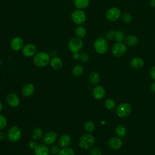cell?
<instances>
[{"mask_svg": "<svg viewBox=\"0 0 155 155\" xmlns=\"http://www.w3.org/2000/svg\"><path fill=\"white\" fill-rule=\"evenodd\" d=\"M50 56L44 51L36 53L33 58V62L35 65L43 67L47 65L50 62Z\"/></svg>", "mask_w": 155, "mask_h": 155, "instance_id": "obj_1", "label": "cell"}, {"mask_svg": "<svg viewBox=\"0 0 155 155\" xmlns=\"http://www.w3.org/2000/svg\"><path fill=\"white\" fill-rule=\"evenodd\" d=\"M94 138L91 134L87 133L83 134L79 139V145L81 148L84 150H87L93 147L94 143Z\"/></svg>", "mask_w": 155, "mask_h": 155, "instance_id": "obj_2", "label": "cell"}, {"mask_svg": "<svg viewBox=\"0 0 155 155\" xmlns=\"http://www.w3.org/2000/svg\"><path fill=\"white\" fill-rule=\"evenodd\" d=\"M82 47L83 42L81 38L78 37L72 38L68 43V48L73 53L79 52L81 50Z\"/></svg>", "mask_w": 155, "mask_h": 155, "instance_id": "obj_3", "label": "cell"}, {"mask_svg": "<svg viewBox=\"0 0 155 155\" xmlns=\"http://www.w3.org/2000/svg\"><path fill=\"white\" fill-rule=\"evenodd\" d=\"M108 43L103 38L97 39L94 43V48L99 54H104L108 50Z\"/></svg>", "mask_w": 155, "mask_h": 155, "instance_id": "obj_4", "label": "cell"}, {"mask_svg": "<svg viewBox=\"0 0 155 155\" xmlns=\"http://www.w3.org/2000/svg\"><path fill=\"white\" fill-rule=\"evenodd\" d=\"M71 18L75 24L80 25L85 22L86 20V15L83 10L78 9L72 12Z\"/></svg>", "mask_w": 155, "mask_h": 155, "instance_id": "obj_5", "label": "cell"}, {"mask_svg": "<svg viewBox=\"0 0 155 155\" xmlns=\"http://www.w3.org/2000/svg\"><path fill=\"white\" fill-rule=\"evenodd\" d=\"M21 137V131L20 128L16 126L10 127L7 133V138L12 142H17Z\"/></svg>", "mask_w": 155, "mask_h": 155, "instance_id": "obj_6", "label": "cell"}, {"mask_svg": "<svg viewBox=\"0 0 155 155\" xmlns=\"http://www.w3.org/2000/svg\"><path fill=\"white\" fill-rule=\"evenodd\" d=\"M116 112L119 117H126L131 112V105L128 103H122L117 107Z\"/></svg>", "mask_w": 155, "mask_h": 155, "instance_id": "obj_7", "label": "cell"}, {"mask_svg": "<svg viewBox=\"0 0 155 155\" xmlns=\"http://www.w3.org/2000/svg\"><path fill=\"white\" fill-rule=\"evenodd\" d=\"M127 51V47L125 44L122 42L116 43L112 48V54L116 57H121L124 56Z\"/></svg>", "mask_w": 155, "mask_h": 155, "instance_id": "obj_8", "label": "cell"}, {"mask_svg": "<svg viewBox=\"0 0 155 155\" xmlns=\"http://www.w3.org/2000/svg\"><path fill=\"white\" fill-rule=\"evenodd\" d=\"M106 18L110 21H117L121 15L120 10L117 7H112L109 8L106 12Z\"/></svg>", "mask_w": 155, "mask_h": 155, "instance_id": "obj_9", "label": "cell"}, {"mask_svg": "<svg viewBox=\"0 0 155 155\" xmlns=\"http://www.w3.org/2000/svg\"><path fill=\"white\" fill-rule=\"evenodd\" d=\"M36 47L33 44L28 43L25 45L22 50V52L24 56L30 58L35 56L36 53Z\"/></svg>", "mask_w": 155, "mask_h": 155, "instance_id": "obj_10", "label": "cell"}, {"mask_svg": "<svg viewBox=\"0 0 155 155\" xmlns=\"http://www.w3.org/2000/svg\"><path fill=\"white\" fill-rule=\"evenodd\" d=\"M24 41L23 39L19 36H16L12 39L10 42V47L14 51H18L23 48Z\"/></svg>", "mask_w": 155, "mask_h": 155, "instance_id": "obj_11", "label": "cell"}, {"mask_svg": "<svg viewBox=\"0 0 155 155\" xmlns=\"http://www.w3.org/2000/svg\"><path fill=\"white\" fill-rule=\"evenodd\" d=\"M6 100H7V104L12 107H16L18 106L20 102L19 97L16 94L13 93H9L7 96Z\"/></svg>", "mask_w": 155, "mask_h": 155, "instance_id": "obj_12", "label": "cell"}, {"mask_svg": "<svg viewBox=\"0 0 155 155\" xmlns=\"http://www.w3.org/2000/svg\"><path fill=\"white\" fill-rule=\"evenodd\" d=\"M56 139L57 134L54 131H48L45 134L44 137V142L46 145H51L56 142Z\"/></svg>", "mask_w": 155, "mask_h": 155, "instance_id": "obj_13", "label": "cell"}, {"mask_svg": "<svg viewBox=\"0 0 155 155\" xmlns=\"http://www.w3.org/2000/svg\"><path fill=\"white\" fill-rule=\"evenodd\" d=\"M122 145V142L120 139L114 137L110 138L108 141V145L110 148L113 150H118L119 149Z\"/></svg>", "mask_w": 155, "mask_h": 155, "instance_id": "obj_14", "label": "cell"}, {"mask_svg": "<svg viewBox=\"0 0 155 155\" xmlns=\"http://www.w3.org/2000/svg\"><path fill=\"white\" fill-rule=\"evenodd\" d=\"M105 91L103 87L97 85L95 87L93 90V96L97 100L102 99L105 96Z\"/></svg>", "mask_w": 155, "mask_h": 155, "instance_id": "obj_15", "label": "cell"}, {"mask_svg": "<svg viewBox=\"0 0 155 155\" xmlns=\"http://www.w3.org/2000/svg\"><path fill=\"white\" fill-rule=\"evenodd\" d=\"M35 155H49L50 150L46 144H39L35 149Z\"/></svg>", "mask_w": 155, "mask_h": 155, "instance_id": "obj_16", "label": "cell"}, {"mask_svg": "<svg viewBox=\"0 0 155 155\" xmlns=\"http://www.w3.org/2000/svg\"><path fill=\"white\" fill-rule=\"evenodd\" d=\"M35 87L32 84H26L22 88V94L25 97H29L31 96L34 92Z\"/></svg>", "mask_w": 155, "mask_h": 155, "instance_id": "obj_17", "label": "cell"}, {"mask_svg": "<svg viewBox=\"0 0 155 155\" xmlns=\"http://www.w3.org/2000/svg\"><path fill=\"white\" fill-rule=\"evenodd\" d=\"M50 63L51 67L55 70H59L62 67V61L59 57H53Z\"/></svg>", "mask_w": 155, "mask_h": 155, "instance_id": "obj_18", "label": "cell"}, {"mask_svg": "<svg viewBox=\"0 0 155 155\" xmlns=\"http://www.w3.org/2000/svg\"><path fill=\"white\" fill-rule=\"evenodd\" d=\"M71 140V137L68 134H63L59 139V144L62 148L67 147L70 145Z\"/></svg>", "mask_w": 155, "mask_h": 155, "instance_id": "obj_19", "label": "cell"}, {"mask_svg": "<svg viewBox=\"0 0 155 155\" xmlns=\"http://www.w3.org/2000/svg\"><path fill=\"white\" fill-rule=\"evenodd\" d=\"M144 64L143 61L139 57H135L131 59L130 61L131 66L135 69H139L143 67Z\"/></svg>", "mask_w": 155, "mask_h": 155, "instance_id": "obj_20", "label": "cell"}, {"mask_svg": "<svg viewBox=\"0 0 155 155\" xmlns=\"http://www.w3.org/2000/svg\"><path fill=\"white\" fill-rule=\"evenodd\" d=\"M125 43L129 46H135L139 42V39L137 36L134 35H128L124 38Z\"/></svg>", "mask_w": 155, "mask_h": 155, "instance_id": "obj_21", "label": "cell"}, {"mask_svg": "<svg viewBox=\"0 0 155 155\" xmlns=\"http://www.w3.org/2000/svg\"><path fill=\"white\" fill-rule=\"evenodd\" d=\"M90 4L89 0H74V6L78 9H85Z\"/></svg>", "mask_w": 155, "mask_h": 155, "instance_id": "obj_22", "label": "cell"}, {"mask_svg": "<svg viewBox=\"0 0 155 155\" xmlns=\"http://www.w3.org/2000/svg\"><path fill=\"white\" fill-rule=\"evenodd\" d=\"M84 72V67L81 64H77L74 65L72 70L73 74L76 77L81 76Z\"/></svg>", "mask_w": 155, "mask_h": 155, "instance_id": "obj_23", "label": "cell"}, {"mask_svg": "<svg viewBox=\"0 0 155 155\" xmlns=\"http://www.w3.org/2000/svg\"><path fill=\"white\" fill-rule=\"evenodd\" d=\"M75 34L78 38H84L87 34L86 29L82 26H79L75 30Z\"/></svg>", "mask_w": 155, "mask_h": 155, "instance_id": "obj_24", "label": "cell"}, {"mask_svg": "<svg viewBox=\"0 0 155 155\" xmlns=\"http://www.w3.org/2000/svg\"><path fill=\"white\" fill-rule=\"evenodd\" d=\"M90 81L93 84H97L99 83L100 81V76L99 74L96 71L92 72L89 76Z\"/></svg>", "mask_w": 155, "mask_h": 155, "instance_id": "obj_25", "label": "cell"}, {"mask_svg": "<svg viewBox=\"0 0 155 155\" xmlns=\"http://www.w3.org/2000/svg\"><path fill=\"white\" fill-rule=\"evenodd\" d=\"M43 134L42 130L40 128H35L31 133V136L34 140H39Z\"/></svg>", "mask_w": 155, "mask_h": 155, "instance_id": "obj_26", "label": "cell"}, {"mask_svg": "<svg viewBox=\"0 0 155 155\" xmlns=\"http://www.w3.org/2000/svg\"><path fill=\"white\" fill-rule=\"evenodd\" d=\"M116 133L120 137H124L127 134V129L122 125H119L116 128Z\"/></svg>", "mask_w": 155, "mask_h": 155, "instance_id": "obj_27", "label": "cell"}, {"mask_svg": "<svg viewBox=\"0 0 155 155\" xmlns=\"http://www.w3.org/2000/svg\"><path fill=\"white\" fill-rule=\"evenodd\" d=\"M84 128L86 131L88 133H91L95 128V125L94 122L92 121H87L85 123Z\"/></svg>", "mask_w": 155, "mask_h": 155, "instance_id": "obj_28", "label": "cell"}, {"mask_svg": "<svg viewBox=\"0 0 155 155\" xmlns=\"http://www.w3.org/2000/svg\"><path fill=\"white\" fill-rule=\"evenodd\" d=\"M58 155H75V154L71 148L65 147L61 150Z\"/></svg>", "mask_w": 155, "mask_h": 155, "instance_id": "obj_29", "label": "cell"}, {"mask_svg": "<svg viewBox=\"0 0 155 155\" xmlns=\"http://www.w3.org/2000/svg\"><path fill=\"white\" fill-rule=\"evenodd\" d=\"M105 105L107 109L112 110L116 107V103L112 99H108L105 102Z\"/></svg>", "mask_w": 155, "mask_h": 155, "instance_id": "obj_30", "label": "cell"}, {"mask_svg": "<svg viewBox=\"0 0 155 155\" xmlns=\"http://www.w3.org/2000/svg\"><path fill=\"white\" fill-rule=\"evenodd\" d=\"M114 39L117 42H121L124 39V33L120 30H117L115 32Z\"/></svg>", "mask_w": 155, "mask_h": 155, "instance_id": "obj_31", "label": "cell"}, {"mask_svg": "<svg viewBox=\"0 0 155 155\" xmlns=\"http://www.w3.org/2000/svg\"><path fill=\"white\" fill-rule=\"evenodd\" d=\"M122 19L125 23L128 24L131 22L132 21V16L131 15L127 12H124L122 15Z\"/></svg>", "mask_w": 155, "mask_h": 155, "instance_id": "obj_32", "label": "cell"}, {"mask_svg": "<svg viewBox=\"0 0 155 155\" xmlns=\"http://www.w3.org/2000/svg\"><path fill=\"white\" fill-rule=\"evenodd\" d=\"M7 124V120L6 118L4 116L0 114V130H4L6 127Z\"/></svg>", "mask_w": 155, "mask_h": 155, "instance_id": "obj_33", "label": "cell"}, {"mask_svg": "<svg viewBox=\"0 0 155 155\" xmlns=\"http://www.w3.org/2000/svg\"><path fill=\"white\" fill-rule=\"evenodd\" d=\"M89 155H102V153L99 148L97 147H94L90 149Z\"/></svg>", "mask_w": 155, "mask_h": 155, "instance_id": "obj_34", "label": "cell"}, {"mask_svg": "<svg viewBox=\"0 0 155 155\" xmlns=\"http://www.w3.org/2000/svg\"><path fill=\"white\" fill-rule=\"evenodd\" d=\"M115 32H116V31H114L113 30H109L107 33V35H106L107 39L108 41H111V40L114 39V37H115Z\"/></svg>", "mask_w": 155, "mask_h": 155, "instance_id": "obj_35", "label": "cell"}, {"mask_svg": "<svg viewBox=\"0 0 155 155\" xmlns=\"http://www.w3.org/2000/svg\"><path fill=\"white\" fill-rule=\"evenodd\" d=\"M79 59L82 61V62H87L88 59H89V56L87 53L85 52H82L79 53Z\"/></svg>", "mask_w": 155, "mask_h": 155, "instance_id": "obj_36", "label": "cell"}, {"mask_svg": "<svg viewBox=\"0 0 155 155\" xmlns=\"http://www.w3.org/2000/svg\"><path fill=\"white\" fill-rule=\"evenodd\" d=\"M60 151H61L60 148L56 145H53L50 148V152L52 154H54V155L58 154H59Z\"/></svg>", "mask_w": 155, "mask_h": 155, "instance_id": "obj_37", "label": "cell"}, {"mask_svg": "<svg viewBox=\"0 0 155 155\" xmlns=\"http://www.w3.org/2000/svg\"><path fill=\"white\" fill-rule=\"evenodd\" d=\"M28 146H29V147H30V149H31V150H35V149L36 148V147L38 146V144H37V143H36L35 141H30V142H29Z\"/></svg>", "mask_w": 155, "mask_h": 155, "instance_id": "obj_38", "label": "cell"}, {"mask_svg": "<svg viewBox=\"0 0 155 155\" xmlns=\"http://www.w3.org/2000/svg\"><path fill=\"white\" fill-rule=\"evenodd\" d=\"M150 76L151 77V78L153 79V80H155V66L153 67L151 70H150Z\"/></svg>", "mask_w": 155, "mask_h": 155, "instance_id": "obj_39", "label": "cell"}, {"mask_svg": "<svg viewBox=\"0 0 155 155\" xmlns=\"http://www.w3.org/2000/svg\"><path fill=\"white\" fill-rule=\"evenodd\" d=\"M79 55H80V54H79L78 52L73 53V58L74 59H79Z\"/></svg>", "mask_w": 155, "mask_h": 155, "instance_id": "obj_40", "label": "cell"}, {"mask_svg": "<svg viewBox=\"0 0 155 155\" xmlns=\"http://www.w3.org/2000/svg\"><path fill=\"white\" fill-rule=\"evenodd\" d=\"M150 88H151V90L153 92L155 93V82H154L151 85Z\"/></svg>", "mask_w": 155, "mask_h": 155, "instance_id": "obj_41", "label": "cell"}, {"mask_svg": "<svg viewBox=\"0 0 155 155\" xmlns=\"http://www.w3.org/2000/svg\"><path fill=\"white\" fill-rule=\"evenodd\" d=\"M150 5L152 7L155 8V0H150Z\"/></svg>", "mask_w": 155, "mask_h": 155, "instance_id": "obj_42", "label": "cell"}, {"mask_svg": "<svg viewBox=\"0 0 155 155\" xmlns=\"http://www.w3.org/2000/svg\"><path fill=\"white\" fill-rule=\"evenodd\" d=\"M5 137L4 134H2V133H0V139H4Z\"/></svg>", "mask_w": 155, "mask_h": 155, "instance_id": "obj_43", "label": "cell"}, {"mask_svg": "<svg viewBox=\"0 0 155 155\" xmlns=\"http://www.w3.org/2000/svg\"><path fill=\"white\" fill-rule=\"evenodd\" d=\"M2 109V103L0 102V112L1 111Z\"/></svg>", "mask_w": 155, "mask_h": 155, "instance_id": "obj_44", "label": "cell"}, {"mask_svg": "<svg viewBox=\"0 0 155 155\" xmlns=\"http://www.w3.org/2000/svg\"><path fill=\"white\" fill-rule=\"evenodd\" d=\"M2 64V61H1V60L0 59V66H1V65Z\"/></svg>", "mask_w": 155, "mask_h": 155, "instance_id": "obj_45", "label": "cell"}]
</instances>
